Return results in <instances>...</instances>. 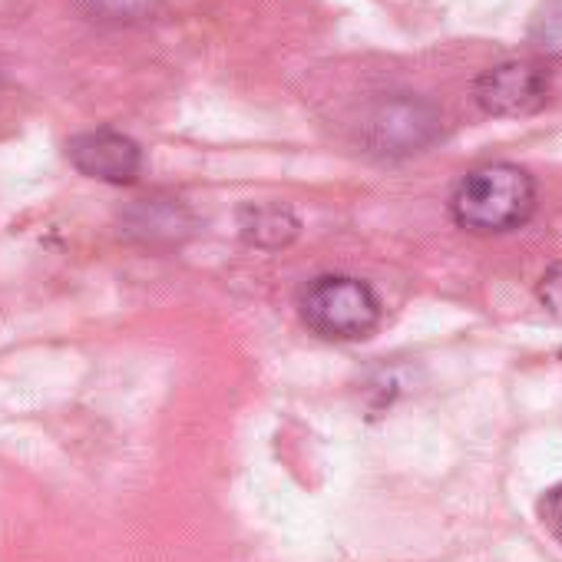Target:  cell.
Returning a JSON list of instances; mask_svg holds the SVG:
<instances>
[{
  "mask_svg": "<svg viewBox=\"0 0 562 562\" xmlns=\"http://www.w3.org/2000/svg\"><path fill=\"white\" fill-rule=\"evenodd\" d=\"M536 212V182L516 162H486L470 169L453 195L450 215L473 235H503L522 228Z\"/></svg>",
  "mask_w": 562,
  "mask_h": 562,
  "instance_id": "1",
  "label": "cell"
},
{
  "mask_svg": "<svg viewBox=\"0 0 562 562\" xmlns=\"http://www.w3.org/2000/svg\"><path fill=\"white\" fill-rule=\"evenodd\" d=\"M302 322L325 341H364L381 325V299L361 278L322 274L299 299Z\"/></svg>",
  "mask_w": 562,
  "mask_h": 562,
  "instance_id": "2",
  "label": "cell"
},
{
  "mask_svg": "<svg viewBox=\"0 0 562 562\" xmlns=\"http://www.w3.org/2000/svg\"><path fill=\"white\" fill-rule=\"evenodd\" d=\"M440 136V110L430 100L401 93L371 106L361 123V139L378 156H414Z\"/></svg>",
  "mask_w": 562,
  "mask_h": 562,
  "instance_id": "3",
  "label": "cell"
},
{
  "mask_svg": "<svg viewBox=\"0 0 562 562\" xmlns=\"http://www.w3.org/2000/svg\"><path fill=\"white\" fill-rule=\"evenodd\" d=\"M549 70L536 60H503L486 67L473 83L476 106L493 120H522L549 103Z\"/></svg>",
  "mask_w": 562,
  "mask_h": 562,
  "instance_id": "4",
  "label": "cell"
},
{
  "mask_svg": "<svg viewBox=\"0 0 562 562\" xmlns=\"http://www.w3.org/2000/svg\"><path fill=\"white\" fill-rule=\"evenodd\" d=\"M67 159L80 176L110 182V186H130L143 172L139 143L116 130H87V133L70 136Z\"/></svg>",
  "mask_w": 562,
  "mask_h": 562,
  "instance_id": "5",
  "label": "cell"
},
{
  "mask_svg": "<svg viewBox=\"0 0 562 562\" xmlns=\"http://www.w3.org/2000/svg\"><path fill=\"white\" fill-rule=\"evenodd\" d=\"M192 228H195L192 209L182 199H169V195L139 199L123 212V235L143 245H176L189 238Z\"/></svg>",
  "mask_w": 562,
  "mask_h": 562,
  "instance_id": "6",
  "label": "cell"
},
{
  "mask_svg": "<svg viewBox=\"0 0 562 562\" xmlns=\"http://www.w3.org/2000/svg\"><path fill=\"white\" fill-rule=\"evenodd\" d=\"M238 228L248 245L258 248H285L299 238L302 222L299 215L281 205V202H265V205H245L238 212Z\"/></svg>",
  "mask_w": 562,
  "mask_h": 562,
  "instance_id": "7",
  "label": "cell"
},
{
  "mask_svg": "<svg viewBox=\"0 0 562 562\" xmlns=\"http://www.w3.org/2000/svg\"><path fill=\"white\" fill-rule=\"evenodd\" d=\"M529 44L536 54L562 60V0H542L529 21Z\"/></svg>",
  "mask_w": 562,
  "mask_h": 562,
  "instance_id": "8",
  "label": "cell"
},
{
  "mask_svg": "<svg viewBox=\"0 0 562 562\" xmlns=\"http://www.w3.org/2000/svg\"><path fill=\"white\" fill-rule=\"evenodd\" d=\"M80 4L100 24H139L162 8V0H80Z\"/></svg>",
  "mask_w": 562,
  "mask_h": 562,
  "instance_id": "9",
  "label": "cell"
},
{
  "mask_svg": "<svg viewBox=\"0 0 562 562\" xmlns=\"http://www.w3.org/2000/svg\"><path fill=\"white\" fill-rule=\"evenodd\" d=\"M536 299H539V305L546 308L549 318L562 322V261L546 268V274L539 278V285H536Z\"/></svg>",
  "mask_w": 562,
  "mask_h": 562,
  "instance_id": "10",
  "label": "cell"
},
{
  "mask_svg": "<svg viewBox=\"0 0 562 562\" xmlns=\"http://www.w3.org/2000/svg\"><path fill=\"white\" fill-rule=\"evenodd\" d=\"M539 519H542L546 532H549L555 542H562V483L552 486V490L539 499Z\"/></svg>",
  "mask_w": 562,
  "mask_h": 562,
  "instance_id": "11",
  "label": "cell"
}]
</instances>
